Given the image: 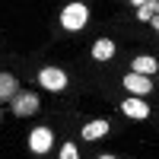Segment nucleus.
I'll return each mask as SVG.
<instances>
[{
	"instance_id": "1",
	"label": "nucleus",
	"mask_w": 159,
	"mask_h": 159,
	"mask_svg": "<svg viewBox=\"0 0 159 159\" xmlns=\"http://www.w3.org/2000/svg\"><path fill=\"white\" fill-rule=\"evenodd\" d=\"M89 22V10H86V3H67L61 10V25L67 32H80L83 25Z\"/></svg>"
},
{
	"instance_id": "2",
	"label": "nucleus",
	"mask_w": 159,
	"mask_h": 159,
	"mask_svg": "<svg viewBox=\"0 0 159 159\" xmlns=\"http://www.w3.org/2000/svg\"><path fill=\"white\" fill-rule=\"evenodd\" d=\"M38 83H42L48 92H61V89H67V73L57 70V67H45L38 73Z\"/></svg>"
},
{
	"instance_id": "3",
	"label": "nucleus",
	"mask_w": 159,
	"mask_h": 159,
	"mask_svg": "<svg viewBox=\"0 0 159 159\" xmlns=\"http://www.w3.org/2000/svg\"><path fill=\"white\" fill-rule=\"evenodd\" d=\"M35 111H38V96L35 92H16V96H13V115L29 118Z\"/></svg>"
},
{
	"instance_id": "4",
	"label": "nucleus",
	"mask_w": 159,
	"mask_h": 159,
	"mask_svg": "<svg viewBox=\"0 0 159 159\" xmlns=\"http://www.w3.org/2000/svg\"><path fill=\"white\" fill-rule=\"evenodd\" d=\"M51 143H54V134H51V127H35L32 134H29V150L35 156H42L51 150Z\"/></svg>"
},
{
	"instance_id": "5",
	"label": "nucleus",
	"mask_w": 159,
	"mask_h": 159,
	"mask_svg": "<svg viewBox=\"0 0 159 159\" xmlns=\"http://www.w3.org/2000/svg\"><path fill=\"white\" fill-rule=\"evenodd\" d=\"M124 89H127L134 99H140V96H147V92H153V80H150V76L127 73V76H124Z\"/></svg>"
},
{
	"instance_id": "6",
	"label": "nucleus",
	"mask_w": 159,
	"mask_h": 159,
	"mask_svg": "<svg viewBox=\"0 0 159 159\" xmlns=\"http://www.w3.org/2000/svg\"><path fill=\"white\" fill-rule=\"evenodd\" d=\"M121 111L127 115V118H134V121H143V118H150V105L143 102V99H124L121 102Z\"/></svg>"
},
{
	"instance_id": "7",
	"label": "nucleus",
	"mask_w": 159,
	"mask_h": 159,
	"mask_svg": "<svg viewBox=\"0 0 159 159\" xmlns=\"http://www.w3.org/2000/svg\"><path fill=\"white\" fill-rule=\"evenodd\" d=\"M156 70H159V64L150 54H140V57H134V64H130V73H137V76H153Z\"/></svg>"
},
{
	"instance_id": "8",
	"label": "nucleus",
	"mask_w": 159,
	"mask_h": 159,
	"mask_svg": "<svg viewBox=\"0 0 159 159\" xmlns=\"http://www.w3.org/2000/svg\"><path fill=\"white\" fill-rule=\"evenodd\" d=\"M111 130V124L105 121V118H99V121H89L86 127H83V140H99V137H105Z\"/></svg>"
},
{
	"instance_id": "9",
	"label": "nucleus",
	"mask_w": 159,
	"mask_h": 159,
	"mask_svg": "<svg viewBox=\"0 0 159 159\" xmlns=\"http://www.w3.org/2000/svg\"><path fill=\"white\" fill-rule=\"evenodd\" d=\"M92 57L96 61H111L115 57V42L111 38H99V42L92 45Z\"/></svg>"
},
{
	"instance_id": "10",
	"label": "nucleus",
	"mask_w": 159,
	"mask_h": 159,
	"mask_svg": "<svg viewBox=\"0 0 159 159\" xmlns=\"http://www.w3.org/2000/svg\"><path fill=\"white\" fill-rule=\"evenodd\" d=\"M16 96V76L13 73H0V102H7Z\"/></svg>"
},
{
	"instance_id": "11",
	"label": "nucleus",
	"mask_w": 159,
	"mask_h": 159,
	"mask_svg": "<svg viewBox=\"0 0 159 159\" xmlns=\"http://www.w3.org/2000/svg\"><path fill=\"white\" fill-rule=\"evenodd\" d=\"M61 159H80V153H76L73 143H64V147H61Z\"/></svg>"
},
{
	"instance_id": "12",
	"label": "nucleus",
	"mask_w": 159,
	"mask_h": 159,
	"mask_svg": "<svg viewBox=\"0 0 159 159\" xmlns=\"http://www.w3.org/2000/svg\"><path fill=\"white\" fill-rule=\"evenodd\" d=\"M150 22H153V29H156V32H159V16H153V19H150Z\"/></svg>"
},
{
	"instance_id": "13",
	"label": "nucleus",
	"mask_w": 159,
	"mask_h": 159,
	"mask_svg": "<svg viewBox=\"0 0 159 159\" xmlns=\"http://www.w3.org/2000/svg\"><path fill=\"white\" fill-rule=\"evenodd\" d=\"M99 159H115V156H99Z\"/></svg>"
},
{
	"instance_id": "14",
	"label": "nucleus",
	"mask_w": 159,
	"mask_h": 159,
	"mask_svg": "<svg viewBox=\"0 0 159 159\" xmlns=\"http://www.w3.org/2000/svg\"><path fill=\"white\" fill-rule=\"evenodd\" d=\"M156 10H159V0H156Z\"/></svg>"
}]
</instances>
